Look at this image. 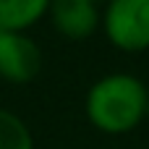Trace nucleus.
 Masks as SVG:
<instances>
[{
  "instance_id": "obj_1",
  "label": "nucleus",
  "mask_w": 149,
  "mask_h": 149,
  "mask_svg": "<svg viewBox=\"0 0 149 149\" xmlns=\"http://www.w3.org/2000/svg\"><path fill=\"white\" fill-rule=\"evenodd\" d=\"M147 100L149 89L139 76L115 71L100 76L89 86L84 113L97 131L118 136L139 128V123L147 118Z\"/></svg>"
},
{
  "instance_id": "obj_2",
  "label": "nucleus",
  "mask_w": 149,
  "mask_h": 149,
  "mask_svg": "<svg viewBox=\"0 0 149 149\" xmlns=\"http://www.w3.org/2000/svg\"><path fill=\"white\" fill-rule=\"evenodd\" d=\"M100 29L123 52L149 50V0H105Z\"/></svg>"
},
{
  "instance_id": "obj_3",
  "label": "nucleus",
  "mask_w": 149,
  "mask_h": 149,
  "mask_svg": "<svg viewBox=\"0 0 149 149\" xmlns=\"http://www.w3.org/2000/svg\"><path fill=\"white\" fill-rule=\"evenodd\" d=\"M42 68V50L26 31H0V79L29 84Z\"/></svg>"
},
{
  "instance_id": "obj_4",
  "label": "nucleus",
  "mask_w": 149,
  "mask_h": 149,
  "mask_svg": "<svg viewBox=\"0 0 149 149\" xmlns=\"http://www.w3.org/2000/svg\"><path fill=\"white\" fill-rule=\"evenodd\" d=\"M47 18L52 29L71 42H81L102 26V10L89 0H52Z\"/></svg>"
},
{
  "instance_id": "obj_5",
  "label": "nucleus",
  "mask_w": 149,
  "mask_h": 149,
  "mask_svg": "<svg viewBox=\"0 0 149 149\" xmlns=\"http://www.w3.org/2000/svg\"><path fill=\"white\" fill-rule=\"evenodd\" d=\"M52 0H0V31H29L39 24Z\"/></svg>"
},
{
  "instance_id": "obj_6",
  "label": "nucleus",
  "mask_w": 149,
  "mask_h": 149,
  "mask_svg": "<svg viewBox=\"0 0 149 149\" xmlns=\"http://www.w3.org/2000/svg\"><path fill=\"white\" fill-rule=\"evenodd\" d=\"M0 149H34V136L26 120L0 107Z\"/></svg>"
},
{
  "instance_id": "obj_7",
  "label": "nucleus",
  "mask_w": 149,
  "mask_h": 149,
  "mask_svg": "<svg viewBox=\"0 0 149 149\" xmlns=\"http://www.w3.org/2000/svg\"><path fill=\"white\" fill-rule=\"evenodd\" d=\"M147 118H149V100H147Z\"/></svg>"
},
{
  "instance_id": "obj_8",
  "label": "nucleus",
  "mask_w": 149,
  "mask_h": 149,
  "mask_svg": "<svg viewBox=\"0 0 149 149\" xmlns=\"http://www.w3.org/2000/svg\"><path fill=\"white\" fill-rule=\"evenodd\" d=\"M89 3H102V0H89Z\"/></svg>"
}]
</instances>
